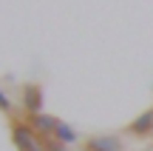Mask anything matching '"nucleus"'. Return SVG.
Listing matches in <instances>:
<instances>
[{
  "label": "nucleus",
  "mask_w": 153,
  "mask_h": 151,
  "mask_svg": "<svg viewBox=\"0 0 153 151\" xmlns=\"http://www.w3.org/2000/svg\"><path fill=\"white\" fill-rule=\"evenodd\" d=\"M88 151H119V140L116 137H94V140H88Z\"/></svg>",
  "instance_id": "7ed1b4c3"
},
{
  "label": "nucleus",
  "mask_w": 153,
  "mask_h": 151,
  "mask_svg": "<svg viewBox=\"0 0 153 151\" xmlns=\"http://www.w3.org/2000/svg\"><path fill=\"white\" fill-rule=\"evenodd\" d=\"M0 108H3V111H9V108H11V103L6 100V94H3V91H0Z\"/></svg>",
  "instance_id": "0eeeda50"
},
{
  "label": "nucleus",
  "mask_w": 153,
  "mask_h": 151,
  "mask_svg": "<svg viewBox=\"0 0 153 151\" xmlns=\"http://www.w3.org/2000/svg\"><path fill=\"white\" fill-rule=\"evenodd\" d=\"M14 143L20 151H37V143H34V128L28 125H14Z\"/></svg>",
  "instance_id": "f257e3e1"
},
{
  "label": "nucleus",
  "mask_w": 153,
  "mask_h": 151,
  "mask_svg": "<svg viewBox=\"0 0 153 151\" xmlns=\"http://www.w3.org/2000/svg\"><path fill=\"white\" fill-rule=\"evenodd\" d=\"M31 128L51 134V131L57 128V120H54V117H45V114H31Z\"/></svg>",
  "instance_id": "39448f33"
},
{
  "label": "nucleus",
  "mask_w": 153,
  "mask_h": 151,
  "mask_svg": "<svg viewBox=\"0 0 153 151\" xmlns=\"http://www.w3.org/2000/svg\"><path fill=\"white\" fill-rule=\"evenodd\" d=\"M54 134L60 137V143H76V131L71 128V125L60 123V120H57V128H54Z\"/></svg>",
  "instance_id": "423d86ee"
},
{
  "label": "nucleus",
  "mask_w": 153,
  "mask_h": 151,
  "mask_svg": "<svg viewBox=\"0 0 153 151\" xmlns=\"http://www.w3.org/2000/svg\"><path fill=\"white\" fill-rule=\"evenodd\" d=\"M150 131H153V108H148L142 117L131 123V134H150Z\"/></svg>",
  "instance_id": "f03ea898"
},
{
  "label": "nucleus",
  "mask_w": 153,
  "mask_h": 151,
  "mask_svg": "<svg viewBox=\"0 0 153 151\" xmlns=\"http://www.w3.org/2000/svg\"><path fill=\"white\" fill-rule=\"evenodd\" d=\"M40 103H43L40 89H37V86H26V108L31 114H40Z\"/></svg>",
  "instance_id": "20e7f679"
}]
</instances>
